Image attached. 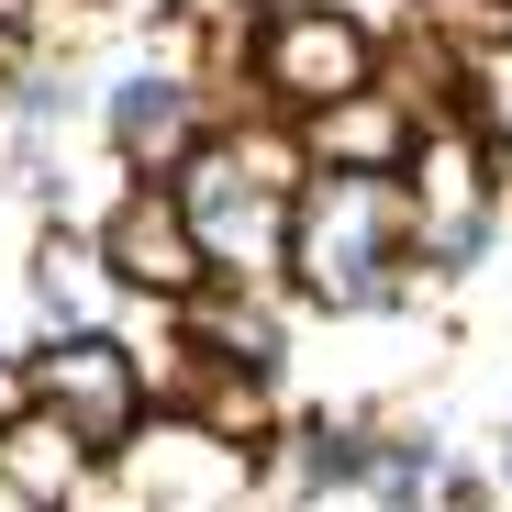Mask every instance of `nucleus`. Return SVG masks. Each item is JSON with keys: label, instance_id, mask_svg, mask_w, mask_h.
<instances>
[{"label": "nucleus", "instance_id": "1", "mask_svg": "<svg viewBox=\"0 0 512 512\" xmlns=\"http://www.w3.org/2000/svg\"><path fill=\"white\" fill-rule=\"evenodd\" d=\"M401 245H412V212H401L390 179H323L301 201V268H312L323 301H379Z\"/></svg>", "mask_w": 512, "mask_h": 512}, {"label": "nucleus", "instance_id": "2", "mask_svg": "<svg viewBox=\"0 0 512 512\" xmlns=\"http://www.w3.org/2000/svg\"><path fill=\"white\" fill-rule=\"evenodd\" d=\"M256 78H268L279 101L301 112H334L368 90V34L346 12H268V34H256Z\"/></svg>", "mask_w": 512, "mask_h": 512}, {"label": "nucleus", "instance_id": "3", "mask_svg": "<svg viewBox=\"0 0 512 512\" xmlns=\"http://www.w3.org/2000/svg\"><path fill=\"white\" fill-rule=\"evenodd\" d=\"M34 390H45V412L67 423L78 446H123L134 435V401H145L134 390V357L112 346V334H67V346L34 368Z\"/></svg>", "mask_w": 512, "mask_h": 512}, {"label": "nucleus", "instance_id": "4", "mask_svg": "<svg viewBox=\"0 0 512 512\" xmlns=\"http://www.w3.org/2000/svg\"><path fill=\"white\" fill-rule=\"evenodd\" d=\"M112 268L134 279V290H167V301H179L201 268H212V256H201V234H190V201L179 190H134L123 212H112Z\"/></svg>", "mask_w": 512, "mask_h": 512}, {"label": "nucleus", "instance_id": "5", "mask_svg": "<svg viewBox=\"0 0 512 512\" xmlns=\"http://www.w3.org/2000/svg\"><path fill=\"white\" fill-rule=\"evenodd\" d=\"M145 468H156V512H212V490H234V435L167 423V435H145Z\"/></svg>", "mask_w": 512, "mask_h": 512}, {"label": "nucleus", "instance_id": "6", "mask_svg": "<svg viewBox=\"0 0 512 512\" xmlns=\"http://www.w3.org/2000/svg\"><path fill=\"white\" fill-rule=\"evenodd\" d=\"M312 145H323V179H390V156L412 145V123H401L379 90H357V101H334V112L312 123Z\"/></svg>", "mask_w": 512, "mask_h": 512}, {"label": "nucleus", "instance_id": "7", "mask_svg": "<svg viewBox=\"0 0 512 512\" xmlns=\"http://www.w3.org/2000/svg\"><path fill=\"white\" fill-rule=\"evenodd\" d=\"M78 468H90V446H78L67 423H45V412L0 423V479H12L23 501H67V490H78Z\"/></svg>", "mask_w": 512, "mask_h": 512}, {"label": "nucleus", "instance_id": "8", "mask_svg": "<svg viewBox=\"0 0 512 512\" xmlns=\"http://www.w3.org/2000/svg\"><path fill=\"white\" fill-rule=\"evenodd\" d=\"M112 134L167 156V145L190 134V90H179V78H123V90H112Z\"/></svg>", "mask_w": 512, "mask_h": 512}, {"label": "nucleus", "instance_id": "9", "mask_svg": "<svg viewBox=\"0 0 512 512\" xmlns=\"http://www.w3.org/2000/svg\"><path fill=\"white\" fill-rule=\"evenodd\" d=\"M468 123L490 145H512V45H479L468 56Z\"/></svg>", "mask_w": 512, "mask_h": 512}, {"label": "nucleus", "instance_id": "10", "mask_svg": "<svg viewBox=\"0 0 512 512\" xmlns=\"http://www.w3.org/2000/svg\"><path fill=\"white\" fill-rule=\"evenodd\" d=\"M34 279H45V301L78 312V301H90V245H45V268H34Z\"/></svg>", "mask_w": 512, "mask_h": 512}]
</instances>
